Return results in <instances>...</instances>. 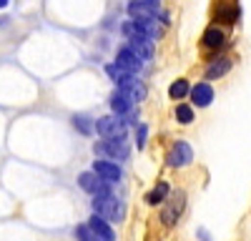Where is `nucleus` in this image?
Instances as JSON below:
<instances>
[{"instance_id":"obj_20","label":"nucleus","mask_w":251,"mask_h":241,"mask_svg":"<svg viewBox=\"0 0 251 241\" xmlns=\"http://www.w3.org/2000/svg\"><path fill=\"white\" fill-rule=\"evenodd\" d=\"M73 126L83 133V136H91L93 133V120L86 116H73Z\"/></svg>"},{"instance_id":"obj_12","label":"nucleus","mask_w":251,"mask_h":241,"mask_svg":"<svg viewBox=\"0 0 251 241\" xmlns=\"http://www.w3.org/2000/svg\"><path fill=\"white\" fill-rule=\"evenodd\" d=\"M128 48L136 58H141V60H149L151 55H153V40L151 38H143V35H138V38H128Z\"/></svg>"},{"instance_id":"obj_2","label":"nucleus","mask_w":251,"mask_h":241,"mask_svg":"<svg viewBox=\"0 0 251 241\" xmlns=\"http://www.w3.org/2000/svg\"><path fill=\"white\" fill-rule=\"evenodd\" d=\"M116 86H118L116 93H121V96L128 100V103H133V106L141 103V100L149 96V91H146V83H143L141 78H136V75H123Z\"/></svg>"},{"instance_id":"obj_23","label":"nucleus","mask_w":251,"mask_h":241,"mask_svg":"<svg viewBox=\"0 0 251 241\" xmlns=\"http://www.w3.org/2000/svg\"><path fill=\"white\" fill-rule=\"evenodd\" d=\"M146 136H149V128L141 123V126H138V136H136V146H138V148L146 146Z\"/></svg>"},{"instance_id":"obj_24","label":"nucleus","mask_w":251,"mask_h":241,"mask_svg":"<svg viewBox=\"0 0 251 241\" xmlns=\"http://www.w3.org/2000/svg\"><path fill=\"white\" fill-rule=\"evenodd\" d=\"M8 5V0H0V8H5Z\"/></svg>"},{"instance_id":"obj_11","label":"nucleus","mask_w":251,"mask_h":241,"mask_svg":"<svg viewBox=\"0 0 251 241\" xmlns=\"http://www.w3.org/2000/svg\"><path fill=\"white\" fill-rule=\"evenodd\" d=\"M111 108H113V116H118L123 123L126 120H133L136 118V106L133 103H128L121 93H113L111 96Z\"/></svg>"},{"instance_id":"obj_14","label":"nucleus","mask_w":251,"mask_h":241,"mask_svg":"<svg viewBox=\"0 0 251 241\" xmlns=\"http://www.w3.org/2000/svg\"><path fill=\"white\" fill-rule=\"evenodd\" d=\"M214 18H216V25H234L239 20V5L236 3H219Z\"/></svg>"},{"instance_id":"obj_15","label":"nucleus","mask_w":251,"mask_h":241,"mask_svg":"<svg viewBox=\"0 0 251 241\" xmlns=\"http://www.w3.org/2000/svg\"><path fill=\"white\" fill-rule=\"evenodd\" d=\"M188 93H191V98H194V106H199V108L211 106V100H214V88L208 83H196Z\"/></svg>"},{"instance_id":"obj_6","label":"nucleus","mask_w":251,"mask_h":241,"mask_svg":"<svg viewBox=\"0 0 251 241\" xmlns=\"http://www.w3.org/2000/svg\"><path fill=\"white\" fill-rule=\"evenodd\" d=\"M96 131L103 136V141H123L126 138V123L118 116H103L96 120Z\"/></svg>"},{"instance_id":"obj_1","label":"nucleus","mask_w":251,"mask_h":241,"mask_svg":"<svg viewBox=\"0 0 251 241\" xmlns=\"http://www.w3.org/2000/svg\"><path fill=\"white\" fill-rule=\"evenodd\" d=\"M93 211L98 218L103 221H121L126 209H123V201L116 198L113 193H106V196H96L93 198Z\"/></svg>"},{"instance_id":"obj_21","label":"nucleus","mask_w":251,"mask_h":241,"mask_svg":"<svg viewBox=\"0 0 251 241\" xmlns=\"http://www.w3.org/2000/svg\"><path fill=\"white\" fill-rule=\"evenodd\" d=\"M176 118H178V123H191L194 120V108L191 106H176Z\"/></svg>"},{"instance_id":"obj_4","label":"nucleus","mask_w":251,"mask_h":241,"mask_svg":"<svg viewBox=\"0 0 251 241\" xmlns=\"http://www.w3.org/2000/svg\"><path fill=\"white\" fill-rule=\"evenodd\" d=\"M183 206H186V193H183L181 189H176L174 193H169V198H166V206L161 209L163 226H176V221H178L181 214H183Z\"/></svg>"},{"instance_id":"obj_9","label":"nucleus","mask_w":251,"mask_h":241,"mask_svg":"<svg viewBox=\"0 0 251 241\" xmlns=\"http://www.w3.org/2000/svg\"><path fill=\"white\" fill-rule=\"evenodd\" d=\"M78 186H80L83 191H88V193H96V196L111 193V186L106 184V181H100L93 171H83V173L78 176Z\"/></svg>"},{"instance_id":"obj_22","label":"nucleus","mask_w":251,"mask_h":241,"mask_svg":"<svg viewBox=\"0 0 251 241\" xmlns=\"http://www.w3.org/2000/svg\"><path fill=\"white\" fill-rule=\"evenodd\" d=\"M75 234H78V239H80V241H98V239L93 236V231H91L86 224H83V226H78V231H75Z\"/></svg>"},{"instance_id":"obj_17","label":"nucleus","mask_w":251,"mask_h":241,"mask_svg":"<svg viewBox=\"0 0 251 241\" xmlns=\"http://www.w3.org/2000/svg\"><path fill=\"white\" fill-rule=\"evenodd\" d=\"M201 43L206 46V48H221L224 46V33L216 28V25H211V28H206V33H203V38H201Z\"/></svg>"},{"instance_id":"obj_16","label":"nucleus","mask_w":251,"mask_h":241,"mask_svg":"<svg viewBox=\"0 0 251 241\" xmlns=\"http://www.w3.org/2000/svg\"><path fill=\"white\" fill-rule=\"evenodd\" d=\"M231 66H234L231 58L211 60V63H208V68H206V78H221V75H226L228 71H231Z\"/></svg>"},{"instance_id":"obj_19","label":"nucleus","mask_w":251,"mask_h":241,"mask_svg":"<svg viewBox=\"0 0 251 241\" xmlns=\"http://www.w3.org/2000/svg\"><path fill=\"white\" fill-rule=\"evenodd\" d=\"M188 91H191V86H188V80L178 78V80H174V83H171V88H169V96H171V98H183Z\"/></svg>"},{"instance_id":"obj_5","label":"nucleus","mask_w":251,"mask_h":241,"mask_svg":"<svg viewBox=\"0 0 251 241\" xmlns=\"http://www.w3.org/2000/svg\"><path fill=\"white\" fill-rule=\"evenodd\" d=\"M96 156H103V161H111V164H116V161H126L131 153V146L126 144V141H98V144L93 146Z\"/></svg>"},{"instance_id":"obj_7","label":"nucleus","mask_w":251,"mask_h":241,"mask_svg":"<svg viewBox=\"0 0 251 241\" xmlns=\"http://www.w3.org/2000/svg\"><path fill=\"white\" fill-rule=\"evenodd\" d=\"M191 158H194L191 146H188L186 141H176V144L171 146V151L166 153V166L181 169V166H186V164H191Z\"/></svg>"},{"instance_id":"obj_18","label":"nucleus","mask_w":251,"mask_h":241,"mask_svg":"<svg viewBox=\"0 0 251 241\" xmlns=\"http://www.w3.org/2000/svg\"><path fill=\"white\" fill-rule=\"evenodd\" d=\"M169 193H171V186L166 184V181H161L156 189H151L149 193H146V204H149V206H156V204H161V201L169 196Z\"/></svg>"},{"instance_id":"obj_3","label":"nucleus","mask_w":251,"mask_h":241,"mask_svg":"<svg viewBox=\"0 0 251 241\" xmlns=\"http://www.w3.org/2000/svg\"><path fill=\"white\" fill-rule=\"evenodd\" d=\"M128 15L133 18V23H156V18L161 15V3L153 0H133L128 3Z\"/></svg>"},{"instance_id":"obj_10","label":"nucleus","mask_w":251,"mask_h":241,"mask_svg":"<svg viewBox=\"0 0 251 241\" xmlns=\"http://www.w3.org/2000/svg\"><path fill=\"white\" fill-rule=\"evenodd\" d=\"M93 173L100 181H106V184H116V181H121V176H123L121 166L111 164V161H96V164H93Z\"/></svg>"},{"instance_id":"obj_13","label":"nucleus","mask_w":251,"mask_h":241,"mask_svg":"<svg viewBox=\"0 0 251 241\" xmlns=\"http://www.w3.org/2000/svg\"><path fill=\"white\" fill-rule=\"evenodd\" d=\"M91 231H93V236L98 239V241H116V231L108 226V221H103V218H98L96 214L88 218V224H86Z\"/></svg>"},{"instance_id":"obj_8","label":"nucleus","mask_w":251,"mask_h":241,"mask_svg":"<svg viewBox=\"0 0 251 241\" xmlns=\"http://www.w3.org/2000/svg\"><path fill=\"white\" fill-rule=\"evenodd\" d=\"M116 68H121L126 75H138L141 71H143V60L141 58H136L128 48H121L118 50V55H116V63H113Z\"/></svg>"}]
</instances>
